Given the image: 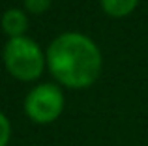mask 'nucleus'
<instances>
[{"instance_id": "0eeeda50", "label": "nucleus", "mask_w": 148, "mask_h": 146, "mask_svg": "<svg viewBox=\"0 0 148 146\" xmlns=\"http://www.w3.org/2000/svg\"><path fill=\"white\" fill-rule=\"evenodd\" d=\"M25 6L32 13H43V11L49 10L51 0H25Z\"/></svg>"}, {"instance_id": "39448f33", "label": "nucleus", "mask_w": 148, "mask_h": 146, "mask_svg": "<svg viewBox=\"0 0 148 146\" xmlns=\"http://www.w3.org/2000/svg\"><path fill=\"white\" fill-rule=\"evenodd\" d=\"M101 8H103V11L107 15H111V17H126V15H130L131 11L137 8L139 0H99Z\"/></svg>"}, {"instance_id": "f257e3e1", "label": "nucleus", "mask_w": 148, "mask_h": 146, "mask_svg": "<svg viewBox=\"0 0 148 146\" xmlns=\"http://www.w3.org/2000/svg\"><path fill=\"white\" fill-rule=\"evenodd\" d=\"M47 66L53 77L68 88H86L101 71V53L84 34H60L47 49Z\"/></svg>"}, {"instance_id": "f03ea898", "label": "nucleus", "mask_w": 148, "mask_h": 146, "mask_svg": "<svg viewBox=\"0 0 148 146\" xmlns=\"http://www.w3.org/2000/svg\"><path fill=\"white\" fill-rule=\"evenodd\" d=\"M4 64L11 77L28 83L41 77L45 56L40 45L30 38H11L4 47Z\"/></svg>"}, {"instance_id": "7ed1b4c3", "label": "nucleus", "mask_w": 148, "mask_h": 146, "mask_svg": "<svg viewBox=\"0 0 148 146\" xmlns=\"http://www.w3.org/2000/svg\"><path fill=\"white\" fill-rule=\"evenodd\" d=\"M64 111V94L56 84H38L25 98V114L36 124H51Z\"/></svg>"}, {"instance_id": "423d86ee", "label": "nucleus", "mask_w": 148, "mask_h": 146, "mask_svg": "<svg viewBox=\"0 0 148 146\" xmlns=\"http://www.w3.org/2000/svg\"><path fill=\"white\" fill-rule=\"evenodd\" d=\"M11 137V124L6 118V114L0 113V146H8Z\"/></svg>"}, {"instance_id": "20e7f679", "label": "nucleus", "mask_w": 148, "mask_h": 146, "mask_svg": "<svg viewBox=\"0 0 148 146\" xmlns=\"http://www.w3.org/2000/svg\"><path fill=\"white\" fill-rule=\"evenodd\" d=\"M2 28L11 38H23V34L28 30V19L21 10H8L2 15Z\"/></svg>"}]
</instances>
